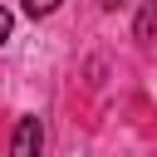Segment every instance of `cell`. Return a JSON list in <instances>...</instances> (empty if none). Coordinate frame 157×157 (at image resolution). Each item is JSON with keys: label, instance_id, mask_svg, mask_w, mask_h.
<instances>
[{"label": "cell", "instance_id": "6da1fadb", "mask_svg": "<svg viewBox=\"0 0 157 157\" xmlns=\"http://www.w3.org/2000/svg\"><path fill=\"white\" fill-rule=\"evenodd\" d=\"M39 147H44L39 118H20L15 123V137H10V157H39Z\"/></svg>", "mask_w": 157, "mask_h": 157}, {"label": "cell", "instance_id": "277c9868", "mask_svg": "<svg viewBox=\"0 0 157 157\" xmlns=\"http://www.w3.org/2000/svg\"><path fill=\"white\" fill-rule=\"evenodd\" d=\"M10 29H15V20H10V10H5V5H0V44H5V39H10Z\"/></svg>", "mask_w": 157, "mask_h": 157}, {"label": "cell", "instance_id": "7a4b0ae2", "mask_svg": "<svg viewBox=\"0 0 157 157\" xmlns=\"http://www.w3.org/2000/svg\"><path fill=\"white\" fill-rule=\"evenodd\" d=\"M152 29H157V5H147V10L137 15V29H132V34H137V39L147 44V39H152Z\"/></svg>", "mask_w": 157, "mask_h": 157}, {"label": "cell", "instance_id": "3957f363", "mask_svg": "<svg viewBox=\"0 0 157 157\" xmlns=\"http://www.w3.org/2000/svg\"><path fill=\"white\" fill-rule=\"evenodd\" d=\"M25 10H29V15H54L59 0H25Z\"/></svg>", "mask_w": 157, "mask_h": 157}, {"label": "cell", "instance_id": "5b68a950", "mask_svg": "<svg viewBox=\"0 0 157 157\" xmlns=\"http://www.w3.org/2000/svg\"><path fill=\"white\" fill-rule=\"evenodd\" d=\"M103 5H118V0H103Z\"/></svg>", "mask_w": 157, "mask_h": 157}]
</instances>
